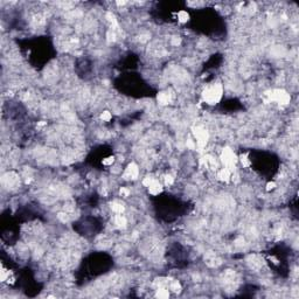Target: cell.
I'll return each instance as SVG.
<instances>
[{
	"instance_id": "1",
	"label": "cell",
	"mask_w": 299,
	"mask_h": 299,
	"mask_svg": "<svg viewBox=\"0 0 299 299\" xmlns=\"http://www.w3.org/2000/svg\"><path fill=\"white\" fill-rule=\"evenodd\" d=\"M222 96V87L221 85H213L206 89L204 93V99L209 104H215L220 101Z\"/></svg>"
},
{
	"instance_id": "2",
	"label": "cell",
	"mask_w": 299,
	"mask_h": 299,
	"mask_svg": "<svg viewBox=\"0 0 299 299\" xmlns=\"http://www.w3.org/2000/svg\"><path fill=\"white\" fill-rule=\"evenodd\" d=\"M221 159H222V161L224 163L226 167L229 168V169H230L231 167L235 165V163H236V157H235L234 152H232L230 149L223 150L222 155H221Z\"/></svg>"
},
{
	"instance_id": "3",
	"label": "cell",
	"mask_w": 299,
	"mask_h": 299,
	"mask_svg": "<svg viewBox=\"0 0 299 299\" xmlns=\"http://www.w3.org/2000/svg\"><path fill=\"white\" fill-rule=\"evenodd\" d=\"M271 99L280 103V104H287L290 102V96L283 90H275L271 94Z\"/></svg>"
},
{
	"instance_id": "4",
	"label": "cell",
	"mask_w": 299,
	"mask_h": 299,
	"mask_svg": "<svg viewBox=\"0 0 299 299\" xmlns=\"http://www.w3.org/2000/svg\"><path fill=\"white\" fill-rule=\"evenodd\" d=\"M194 135L196 137V144L200 147L206 145V143L208 141V133H207L206 130L200 129V127H196V130L194 131Z\"/></svg>"
},
{
	"instance_id": "5",
	"label": "cell",
	"mask_w": 299,
	"mask_h": 299,
	"mask_svg": "<svg viewBox=\"0 0 299 299\" xmlns=\"http://www.w3.org/2000/svg\"><path fill=\"white\" fill-rule=\"evenodd\" d=\"M138 174H139V169H138V166H137L136 164H130L129 166H127V168H126V171H125V174H124V177L126 178V179H136L138 177Z\"/></svg>"
},
{
	"instance_id": "6",
	"label": "cell",
	"mask_w": 299,
	"mask_h": 299,
	"mask_svg": "<svg viewBox=\"0 0 299 299\" xmlns=\"http://www.w3.org/2000/svg\"><path fill=\"white\" fill-rule=\"evenodd\" d=\"M163 189V187H161V185L159 184V181H157L155 179H153V181L151 182L149 185V190L151 194H153V195H157V194H159L160 192Z\"/></svg>"
},
{
	"instance_id": "7",
	"label": "cell",
	"mask_w": 299,
	"mask_h": 299,
	"mask_svg": "<svg viewBox=\"0 0 299 299\" xmlns=\"http://www.w3.org/2000/svg\"><path fill=\"white\" fill-rule=\"evenodd\" d=\"M231 175V171L229 168H222L220 172H218V179L220 180H222V181H228L229 180V178Z\"/></svg>"
},
{
	"instance_id": "8",
	"label": "cell",
	"mask_w": 299,
	"mask_h": 299,
	"mask_svg": "<svg viewBox=\"0 0 299 299\" xmlns=\"http://www.w3.org/2000/svg\"><path fill=\"white\" fill-rule=\"evenodd\" d=\"M115 224L118 227V228H124L126 226V218L123 216L122 214H118L116 218H115Z\"/></svg>"
},
{
	"instance_id": "9",
	"label": "cell",
	"mask_w": 299,
	"mask_h": 299,
	"mask_svg": "<svg viewBox=\"0 0 299 299\" xmlns=\"http://www.w3.org/2000/svg\"><path fill=\"white\" fill-rule=\"evenodd\" d=\"M111 209H112L115 213H117V214H122L123 210H124V207H123V204H121L119 202H112V204H111Z\"/></svg>"
},
{
	"instance_id": "10",
	"label": "cell",
	"mask_w": 299,
	"mask_h": 299,
	"mask_svg": "<svg viewBox=\"0 0 299 299\" xmlns=\"http://www.w3.org/2000/svg\"><path fill=\"white\" fill-rule=\"evenodd\" d=\"M158 101H159V103H161V104H167L168 102H169V96L168 94H159L158 96Z\"/></svg>"
},
{
	"instance_id": "11",
	"label": "cell",
	"mask_w": 299,
	"mask_h": 299,
	"mask_svg": "<svg viewBox=\"0 0 299 299\" xmlns=\"http://www.w3.org/2000/svg\"><path fill=\"white\" fill-rule=\"evenodd\" d=\"M168 296H169V293H168V291L167 290H165V289H160V290H158V292H157V297L158 298H168Z\"/></svg>"
},
{
	"instance_id": "12",
	"label": "cell",
	"mask_w": 299,
	"mask_h": 299,
	"mask_svg": "<svg viewBox=\"0 0 299 299\" xmlns=\"http://www.w3.org/2000/svg\"><path fill=\"white\" fill-rule=\"evenodd\" d=\"M178 16H179V20H180L181 22H186V21L188 20V14H187V12H185V11L179 12Z\"/></svg>"
},
{
	"instance_id": "13",
	"label": "cell",
	"mask_w": 299,
	"mask_h": 299,
	"mask_svg": "<svg viewBox=\"0 0 299 299\" xmlns=\"http://www.w3.org/2000/svg\"><path fill=\"white\" fill-rule=\"evenodd\" d=\"M111 113H110L109 111H104L103 113H102V116H101V118L104 121V122H109L110 119H111Z\"/></svg>"
},
{
	"instance_id": "14",
	"label": "cell",
	"mask_w": 299,
	"mask_h": 299,
	"mask_svg": "<svg viewBox=\"0 0 299 299\" xmlns=\"http://www.w3.org/2000/svg\"><path fill=\"white\" fill-rule=\"evenodd\" d=\"M171 290H173L174 292L180 291V284H179L178 282H173V283L171 284Z\"/></svg>"
},
{
	"instance_id": "15",
	"label": "cell",
	"mask_w": 299,
	"mask_h": 299,
	"mask_svg": "<svg viewBox=\"0 0 299 299\" xmlns=\"http://www.w3.org/2000/svg\"><path fill=\"white\" fill-rule=\"evenodd\" d=\"M113 160H115L113 157H109V158H107V159L103 160V164H104V165H111V164L113 163Z\"/></svg>"
},
{
	"instance_id": "16",
	"label": "cell",
	"mask_w": 299,
	"mask_h": 299,
	"mask_svg": "<svg viewBox=\"0 0 299 299\" xmlns=\"http://www.w3.org/2000/svg\"><path fill=\"white\" fill-rule=\"evenodd\" d=\"M129 194H130V192H129L127 188L123 187L122 189H121V195H122V196H129Z\"/></svg>"
},
{
	"instance_id": "17",
	"label": "cell",
	"mask_w": 299,
	"mask_h": 299,
	"mask_svg": "<svg viewBox=\"0 0 299 299\" xmlns=\"http://www.w3.org/2000/svg\"><path fill=\"white\" fill-rule=\"evenodd\" d=\"M165 181H166V185H172V184H173V178L167 175L166 179H165Z\"/></svg>"
},
{
	"instance_id": "18",
	"label": "cell",
	"mask_w": 299,
	"mask_h": 299,
	"mask_svg": "<svg viewBox=\"0 0 299 299\" xmlns=\"http://www.w3.org/2000/svg\"><path fill=\"white\" fill-rule=\"evenodd\" d=\"M275 186H276V185H275V182H269V184H268V187H266V189H268V190L273 189V188H275Z\"/></svg>"
}]
</instances>
